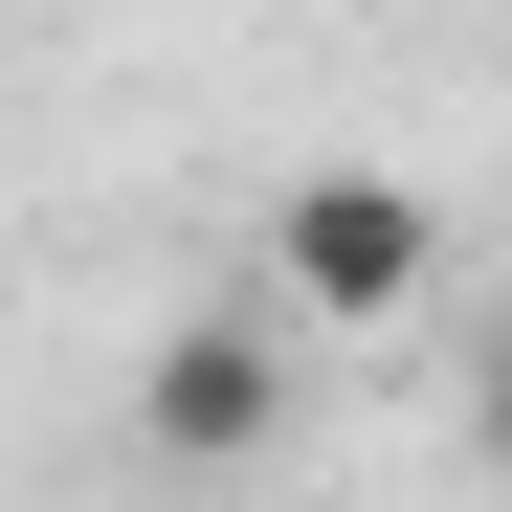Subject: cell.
<instances>
[{
	"label": "cell",
	"instance_id": "obj_1",
	"mask_svg": "<svg viewBox=\"0 0 512 512\" xmlns=\"http://www.w3.org/2000/svg\"><path fill=\"white\" fill-rule=\"evenodd\" d=\"M423 290H446V201L401 156H312L268 201V334H401Z\"/></svg>",
	"mask_w": 512,
	"mask_h": 512
},
{
	"label": "cell",
	"instance_id": "obj_2",
	"mask_svg": "<svg viewBox=\"0 0 512 512\" xmlns=\"http://www.w3.org/2000/svg\"><path fill=\"white\" fill-rule=\"evenodd\" d=\"M134 446L179 468V490L268 468V446H290V334H268V312H201V334H156V379H134Z\"/></svg>",
	"mask_w": 512,
	"mask_h": 512
}]
</instances>
